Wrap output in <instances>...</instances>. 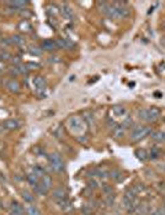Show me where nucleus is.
<instances>
[{
  "instance_id": "nucleus-29",
  "label": "nucleus",
  "mask_w": 165,
  "mask_h": 215,
  "mask_svg": "<svg viewBox=\"0 0 165 215\" xmlns=\"http://www.w3.org/2000/svg\"><path fill=\"white\" fill-rule=\"evenodd\" d=\"M105 204L107 205V207H112V205L115 204V196H112V194L107 196V197H106Z\"/></svg>"
},
{
  "instance_id": "nucleus-40",
  "label": "nucleus",
  "mask_w": 165,
  "mask_h": 215,
  "mask_svg": "<svg viewBox=\"0 0 165 215\" xmlns=\"http://www.w3.org/2000/svg\"><path fill=\"white\" fill-rule=\"evenodd\" d=\"M164 204H165V201H164Z\"/></svg>"
},
{
  "instance_id": "nucleus-26",
  "label": "nucleus",
  "mask_w": 165,
  "mask_h": 215,
  "mask_svg": "<svg viewBox=\"0 0 165 215\" xmlns=\"http://www.w3.org/2000/svg\"><path fill=\"white\" fill-rule=\"evenodd\" d=\"M33 173H36V175L41 178V177L45 176V169L41 167V166H35V167H33Z\"/></svg>"
},
{
  "instance_id": "nucleus-10",
  "label": "nucleus",
  "mask_w": 165,
  "mask_h": 215,
  "mask_svg": "<svg viewBox=\"0 0 165 215\" xmlns=\"http://www.w3.org/2000/svg\"><path fill=\"white\" fill-rule=\"evenodd\" d=\"M60 13H62V15H63L67 20H73V19H74L73 9H72L69 5H63V6L60 8Z\"/></svg>"
},
{
  "instance_id": "nucleus-38",
  "label": "nucleus",
  "mask_w": 165,
  "mask_h": 215,
  "mask_svg": "<svg viewBox=\"0 0 165 215\" xmlns=\"http://www.w3.org/2000/svg\"><path fill=\"white\" fill-rule=\"evenodd\" d=\"M11 215H25L24 213H11Z\"/></svg>"
},
{
  "instance_id": "nucleus-13",
  "label": "nucleus",
  "mask_w": 165,
  "mask_h": 215,
  "mask_svg": "<svg viewBox=\"0 0 165 215\" xmlns=\"http://www.w3.org/2000/svg\"><path fill=\"white\" fill-rule=\"evenodd\" d=\"M56 43H57V47H58V48L72 49V47H73V44H72V43L69 42V41H67V40H64V38H59V40H57Z\"/></svg>"
},
{
  "instance_id": "nucleus-24",
  "label": "nucleus",
  "mask_w": 165,
  "mask_h": 215,
  "mask_svg": "<svg viewBox=\"0 0 165 215\" xmlns=\"http://www.w3.org/2000/svg\"><path fill=\"white\" fill-rule=\"evenodd\" d=\"M11 212L13 213H24V208L17 202H13L11 203Z\"/></svg>"
},
{
  "instance_id": "nucleus-17",
  "label": "nucleus",
  "mask_w": 165,
  "mask_h": 215,
  "mask_svg": "<svg viewBox=\"0 0 165 215\" xmlns=\"http://www.w3.org/2000/svg\"><path fill=\"white\" fill-rule=\"evenodd\" d=\"M124 126H115L113 128H112V132H113V134H115V137L116 138H120V137H123V134H124Z\"/></svg>"
},
{
  "instance_id": "nucleus-2",
  "label": "nucleus",
  "mask_w": 165,
  "mask_h": 215,
  "mask_svg": "<svg viewBox=\"0 0 165 215\" xmlns=\"http://www.w3.org/2000/svg\"><path fill=\"white\" fill-rule=\"evenodd\" d=\"M151 127H148V126H138V127H135L133 130H132V134H131V140L133 143H137V142H140L143 140L144 138L149 137L151 134Z\"/></svg>"
},
{
  "instance_id": "nucleus-21",
  "label": "nucleus",
  "mask_w": 165,
  "mask_h": 215,
  "mask_svg": "<svg viewBox=\"0 0 165 215\" xmlns=\"http://www.w3.org/2000/svg\"><path fill=\"white\" fill-rule=\"evenodd\" d=\"M22 198H24V201L27 202V203H33V202H35L33 194H32L31 192H29V191H24V192H22Z\"/></svg>"
},
{
  "instance_id": "nucleus-37",
  "label": "nucleus",
  "mask_w": 165,
  "mask_h": 215,
  "mask_svg": "<svg viewBox=\"0 0 165 215\" xmlns=\"http://www.w3.org/2000/svg\"><path fill=\"white\" fill-rule=\"evenodd\" d=\"M151 215H165V212L164 210H162V209H157Z\"/></svg>"
},
{
  "instance_id": "nucleus-20",
  "label": "nucleus",
  "mask_w": 165,
  "mask_h": 215,
  "mask_svg": "<svg viewBox=\"0 0 165 215\" xmlns=\"http://www.w3.org/2000/svg\"><path fill=\"white\" fill-rule=\"evenodd\" d=\"M10 40H11V43H13V44H15V46H22V44L25 43V38H24L22 36H20V35H15V36H13Z\"/></svg>"
},
{
  "instance_id": "nucleus-30",
  "label": "nucleus",
  "mask_w": 165,
  "mask_h": 215,
  "mask_svg": "<svg viewBox=\"0 0 165 215\" xmlns=\"http://www.w3.org/2000/svg\"><path fill=\"white\" fill-rule=\"evenodd\" d=\"M30 53L31 54H33V56H41V54H42V49L38 48V47H31Z\"/></svg>"
},
{
  "instance_id": "nucleus-1",
  "label": "nucleus",
  "mask_w": 165,
  "mask_h": 215,
  "mask_svg": "<svg viewBox=\"0 0 165 215\" xmlns=\"http://www.w3.org/2000/svg\"><path fill=\"white\" fill-rule=\"evenodd\" d=\"M160 117V110L157 107H149V108H142L138 110V118L148 122V123H154L159 119Z\"/></svg>"
},
{
  "instance_id": "nucleus-12",
  "label": "nucleus",
  "mask_w": 165,
  "mask_h": 215,
  "mask_svg": "<svg viewBox=\"0 0 165 215\" xmlns=\"http://www.w3.org/2000/svg\"><path fill=\"white\" fill-rule=\"evenodd\" d=\"M5 85L8 87V90L11 91V92H15V94L20 92V84H19L16 80H14V79L8 80V81L5 83Z\"/></svg>"
},
{
  "instance_id": "nucleus-8",
  "label": "nucleus",
  "mask_w": 165,
  "mask_h": 215,
  "mask_svg": "<svg viewBox=\"0 0 165 215\" xmlns=\"http://www.w3.org/2000/svg\"><path fill=\"white\" fill-rule=\"evenodd\" d=\"M53 198L56 199V202L57 203H59V202L64 201V199H67V192H65V189L64 188H57V189H54L53 191Z\"/></svg>"
},
{
  "instance_id": "nucleus-23",
  "label": "nucleus",
  "mask_w": 165,
  "mask_h": 215,
  "mask_svg": "<svg viewBox=\"0 0 165 215\" xmlns=\"http://www.w3.org/2000/svg\"><path fill=\"white\" fill-rule=\"evenodd\" d=\"M26 212H27V215H41L40 209L36 205H29L27 209H26Z\"/></svg>"
},
{
  "instance_id": "nucleus-5",
  "label": "nucleus",
  "mask_w": 165,
  "mask_h": 215,
  "mask_svg": "<svg viewBox=\"0 0 165 215\" xmlns=\"http://www.w3.org/2000/svg\"><path fill=\"white\" fill-rule=\"evenodd\" d=\"M32 84L35 85L37 92H43L47 89V81L43 76H35L32 80Z\"/></svg>"
},
{
  "instance_id": "nucleus-14",
  "label": "nucleus",
  "mask_w": 165,
  "mask_h": 215,
  "mask_svg": "<svg viewBox=\"0 0 165 215\" xmlns=\"http://www.w3.org/2000/svg\"><path fill=\"white\" fill-rule=\"evenodd\" d=\"M27 181H29V183H30L32 187H36L38 183H40V177L36 175V173H30L29 176H27Z\"/></svg>"
},
{
  "instance_id": "nucleus-25",
  "label": "nucleus",
  "mask_w": 165,
  "mask_h": 215,
  "mask_svg": "<svg viewBox=\"0 0 165 215\" xmlns=\"http://www.w3.org/2000/svg\"><path fill=\"white\" fill-rule=\"evenodd\" d=\"M149 154V159H151V160H157V159L160 156V151L158 150V149H151L150 150V153H148Z\"/></svg>"
},
{
  "instance_id": "nucleus-7",
  "label": "nucleus",
  "mask_w": 165,
  "mask_h": 215,
  "mask_svg": "<svg viewBox=\"0 0 165 215\" xmlns=\"http://www.w3.org/2000/svg\"><path fill=\"white\" fill-rule=\"evenodd\" d=\"M150 138L154 143L158 144H164L165 143V132L163 130H157V132H153L150 134Z\"/></svg>"
},
{
  "instance_id": "nucleus-9",
  "label": "nucleus",
  "mask_w": 165,
  "mask_h": 215,
  "mask_svg": "<svg viewBox=\"0 0 165 215\" xmlns=\"http://www.w3.org/2000/svg\"><path fill=\"white\" fill-rule=\"evenodd\" d=\"M20 127V123L17 119H8L3 123V128L8 129V130H15Z\"/></svg>"
},
{
  "instance_id": "nucleus-27",
  "label": "nucleus",
  "mask_w": 165,
  "mask_h": 215,
  "mask_svg": "<svg viewBox=\"0 0 165 215\" xmlns=\"http://www.w3.org/2000/svg\"><path fill=\"white\" fill-rule=\"evenodd\" d=\"M124 197L128 198L129 201H135V193L133 189H128L126 193H124Z\"/></svg>"
},
{
  "instance_id": "nucleus-36",
  "label": "nucleus",
  "mask_w": 165,
  "mask_h": 215,
  "mask_svg": "<svg viewBox=\"0 0 165 215\" xmlns=\"http://www.w3.org/2000/svg\"><path fill=\"white\" fill-rule=\"evenodd\" d=\"M26 67H30L29 69H36V68H38L40 65L37 64V63H27V65Z\"/></svg>"
},
{
  "instance_id": "nucleus-31",
  "label": "nucleus",
  "mask_w": 165,
  "mask_h": 215,
  "mask_svg": "<svg viewBox=\"0 0 165 215\" xmlns=\"http://www.w3.org/2000/svg\"><path fill=\"white\" fill-rule=\"evenodd\" d=\"M102 192L105 193L106 196L112 194V187L108 186V185H104V186H102Z\"/></svg>"
},
{
  "instance_id": "nucleus-32",
  "label": "nucleus",
  "mask_w": 165,
  "mask_h": 215,
  "mask_svg": "<svg viewBox=\"0 0 165 215\" xmlns=\"http://www.w3.org/2000/svg\"><path fill=\"white\" fill-rule=\"evenodd\" d=\"M132 189L135 191V194H138V193H140V192H143V191H144V186H143V185H140V183H138V185H135Z\"/></svg>"
},
{
  "instance_id": "nucleus-3",
  "label": "nucleus",
  "mask_w": 165,
  "mask_h": 215,
  "mask_svg": "<svg viewBox=\"0 0 165 215\" xmlns=\"http://www.w3.org/2000/svg\"><path fill=\"white\" fill-rule=\"evenodd\" d=\"M48 161L51 164L52 170H54L56 172H60L64 170V161L59 154L57 153H52L48 155Z\"/></svg>"
},
{
  "instance_id": "nucleus-19",
  "label": "nucleus",
  "mask_w": 165,
  "mask_h": 215,
  "mask_svg": "<svg viewBox=\"0 0 165 215\" xmlns=\"http://www.w3.org/2000/svg\"><path fill=\"white\" fill-rule=\"evenodd\" d=\"M43 186L49 191L51 189V187H52V185H53V181H52V178H51V176H48V175H45L43 177H42V182H41Z\"/></svg>"
},
{
  "instance_id": "nucleus-11",
  "label": "nucleus",
  "mask_w": 165,
  "mask_h": 215,
  "mask_svg": "<svg viewBox=\"0 0 165 215\" xmlns=\"http://www.w3.org/2000/svg\"><path fill=\"white\" fill-rule=\"evenodd\" d=\"M111 112H112V115L115 116V117H123V116H126V113H127V110L122 105H116V106L112 107Z\"/></svg>"
},
{
  "instance_id": "nucleus-16",
  "label": "nucleus",
  "mask_w": 165,
  "mask_h": 215,
  "mask_svg": "<svg viewBox=\"0 0 165 215\" xmlns=\"http://www.w3.org/2000/svg\"><path fill=\"white\" fill-rule=\"evenodd\" d=\"M135 156L139 159V160H142V161H146L147 159H149V154H148V151L144 150V149H138V150L135 151Z\"/></svg>"
},
{
  "instance_id": "nucleus-22",
  "label": "nucleus",
  "mask_w": 165,
  "mask_h": 215,
  "mask_svg": "<svg viewBox=\"0 0 165 215\" xmlns=\"http://www.w3.org/2000/svg\"><path fill=\"white\" fill-rule=\"evenodd\" d=\"M35 191H36V193L40 194V196H45V194L48 193V189H47L42 183H38L37 186L35 187Z\"/></svg>"
},
{
  "instance_id": "nucleus-39",
  "label": "nucleus",
  "mask_w": 165,
  "mask_h": 215,
  "mask_svg": "<svg viewBox=\"0 0 165 215\" xmlns=\"http://www.w3.org/2000/svg\"><path fill=\"white\" fill-rule=\"evenodd\" d=\"M105 215H108V214H105Z\"/></svg>"
},
{
  "instance_id": "nucleus-34",
  "label": "nucleus",
  "mask_w": 165,
  "mask_h": 215,
  "mask_svg": "<svg viewBox=\"0 0 165 215\" xmlns=\"http://www.w3.org/2000/svg\"><path fill=\"white\" fill-rule=\"evenodd\" d=\"M88 185H89V188H90V189H95L96 187L99 186V185H97V182H96L95 180H92V181H89V182H88Z\"/></svg>"
},
{
  "instance_id": "nucleus-28",
  "label": "nucleus",
  "mask_w": 165,
  "mask_h": 215,
  "mask_svg": "<svg viewBox=\"0 0 165 215\" xmlns=\"http://www.w3.org/2000/svg\"><path fill=\"white\" fill-rule=\"evenodd\" d=\"M11 57V54L8 52V51H0V60H8V59H10Z\"/></svg>"
},
{
  "instance_id": "nucleus-18",
  "label": "nucleus",
  "mask_w": 165,
  "mask_h": 215,
  "mask_svg": "<svg viewBox=\"0 0 165 215\" xmlns=\"http://www.w3.org/2000/svg\"><path fill=\"white\" fill-rule=\"evenodd\" d=\"M110 177H111L112 180L117 181V182H120V181H122V180H123L122 172H121L120 170H112V171L110 172Z\"/></svg>"
},
{
  "instance_id": "nucleus-4",
  "label": "nucleus",
  "mask_w": 165,
  "mask_h": 215,
  "mask_svg": "<svg viewBox=\"0 0 165 215\" xmlns=\"http://www.w3.org/2000/svg\"><path fill=\"white\" fill-rule=\"evenodd\" d=\"M68 124H69V128L74 132H81L84 130L86 127V123H85V118H81L79 116H74V117H70L68 119Z\"/></svg>"
},
{
  "instance_id": "nucleus-15",
  "label": "nucleus",
  "mask_w": 165,
  "mask_h": 215,
  "mask_svg": "<svg viewBox=\"0 0 165 215\" xmlns=\"http://www.w3.org/2000/svg\"><path fill=\"white\" fill-rule=\"evenodd\" d=\"M10 6H13V8H15L16 10H22L26 5H29V1H10V3H8Z\"/></svg>"
},
{
  "instance_id": "nucleus-33",
  "label": "nucleus",
  "mask_w": 165,
  "mask_h": 215,
  "mask_svg": "<svg viewBox=\"0 0 165 215\" xmlns=\"http://www.w3.org/2000/svg\"><path fill=\"white\" fill-rule=\"evenodd\" d=\"M95 173H96V176H99L100 178H106V177H107V172L104 171V170H96Z\"/></svg>"
},
{
  "instance_id": "nucleus-41",
  "label": "nucleus",
  "mask_w": 165,
  "mask_h": 215,
  "mask_svg": "<svg viewBox=\"0 0 165 215\" xmlns=\"http://www.w3.org/2000/svg\"><path fill=\"white\" fill-rule=\"evenodd\" d=\"M0 35H1V33H0Z\"/></svg>"
},
{
  "instance_id": "nucleus-35",
  "label": "nucleus",
  "mask_w": 165,
  "mask_h": 215,
  "mask_svg": "<svg viewBox=\"0 0 165 215\" xmlns=\"http://www.w3.org/2000/svg\"><path fill=\"white\" fill-rule=\"evenodd\" d=\"M81 212H83L85 215H91V208L90 207H89V208H88V207H85V208H83V209H81Z\"/></svg>"
},
{
  "instance_id": "nucleus-6",
  "label": "nucleus",
  "mask_w": 165,
  "mask_h": 215,
  "mask_svg": "<svg viewBox=\"0 0 165 215\" xmlns=\"http://www.w3.org/2000/svg\"><path fill=\"white\" fill-rule=\"evenodd\" d=\"M41 49L42 51H47V52H53L56 49H58L57 43L53 40H45L43 42L41 43Z\"/></svg>"
}]
</instances>
